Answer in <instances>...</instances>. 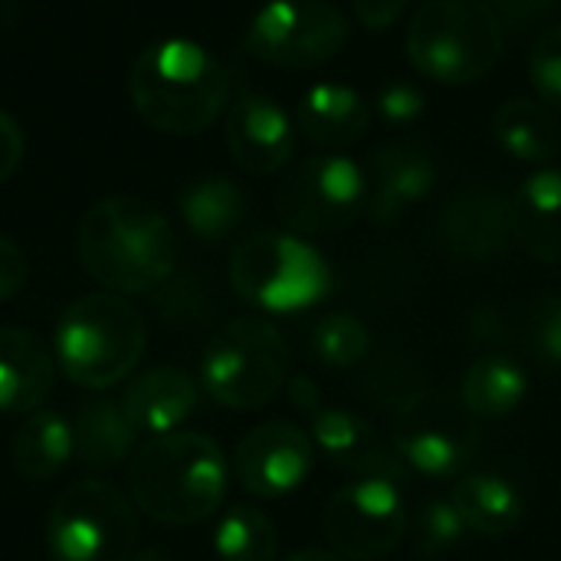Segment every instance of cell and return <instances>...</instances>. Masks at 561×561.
Wrapping results in <instances>:
<instances>
[{
	"label": "cell",
	"instance_id": "obj_1",
	"mask_svg": "<svg viewBox=\"0 0 561 561\" xmlns=\"http://www.w3.org/2000/svg\"><path fill=\"white\" fill-rule=\"evenodd\" d=\"M82 270L105 293L135 296L161 286L178 266L171 220L141 197H105L92 204L76 230Z\"/></svg>",
	"mask_w": 561,
	"mask_h": 561
},
{
	"label": "cell",
	"instance_id": "obj_2",
	"mask_svg": "<svg viewBox=\"0 0 561 561\" xmlns=\"http://www.w3.org/2000/svg\"><path fill=\"white\" fill-rule=\"evenodd\" d=\"M128 92L154 131L197 135L227 108L230 72L201 43L168 36L135 56Z\"/></svg>",
	"mask_w": 561,
	"mask_h": 561
},
{
	"label": "cell",
	"instance_id": "obj_3",
	"mask_svg": "<svg viewBox=\"0 0 561 561\" xmlns=\"http://www.w3.org/2000/svg\"><path fill=\"white\" fill-rule=\"evenodd\" d=\"M227 457L217 440L174 431L151 437L131 457V500L164 526H194L210 519L227 496Z\"/></svg>",
	"mask_w": 561,
	"mask_h": 561
},
{
	"label": "cell",
	"instance_id": "obj_4",
	"mask_svg": "<svg viewBox=\"0 0 561 561\" xmlns=\"http://www.w3.org/2000/svg\"><path fill=\"white\" fill-rule=\"evenodd\" d=\"M148 345L145 316L118 293H89L66 306L53 335L59 371L89 391H105L125 381Z\"/></svg>",
	"mask_w": 561,
	"mask_h": 561
},
{
	"label": "cell",
	"instance_id": "obj_5",
	"mask_svg": "<svg viewBox=\"0 0 561 561\" xmlns=\"http://www.w3.org/2000/svg\"><path fill=\"white\" fill-rule=\"evenodd\" d=\"M506 33L483 0H424L408 26L414 69L440 85H470L493 72Z\"/></svg>",
	"mask_w": 561,
	"mask_h": 561
},
{
	"label": "cell",
	"instance_id": "obj_6",
	"mask_svg": "<svg viewBox=\"0 0 561 561\" xmlns=\"http://www.w3.org/2000/svg\"><path fill=\"white\" fill-rule=\"evenodd\" d=\"M230 286L253 309L293 316L329 296L332 270L302 237L260 230L237 243L230 256Z\"/></svg>",
	"mask_w": 561,
	"mask_h": 561
},
{
	"label": "cell",
	"instance_id": "obj_7",
	"mask_svg": "<svg viewBox=\"0 0 561 561\" xmlns=\"http://www.w3.org/2000/svg\"><path fill=\"white\" fill-rule=\"evenodd\" d=\"M289 378L286 335L256 316L227 322L204 352L201 381L207 394L230 411H256L270 404Z\"/></svg>",
	"mask_w": 561,
	"mask_h": 561
},
{
	"label": "cell",
	"instance_id": "obj_8",
	"mask_svg": "<svg viewBox=\"0 0 561 561\" xmlns=\"http://www.w3.org/2000/svg\"><path fill=\"white\" fill-rule=\"evenodd\" d=\"M138 506L105 480L66 486L46 519L53 561H131L138 556Z\"/></svg>",
	"mask_w": 561,
	"mask_h": 561
},
{
	"label": "cell",
	"instance_id": "obj_9",
	"mask_svg": "<svg viewBox=\"0 0 561 561\" xmlns=\"http://www.w3.org/2000/svg\"><path fill=\"white\" fill-rule=\"evenodd\" d=\"M391 440L404 467L431 480H454L483 444L480 417L447 388H421L391 421Z\"/></svg>",
	"mask_w": 561,
	"mask_h": 561
},
{
	"label": "cell",
	"instance_id": "obj_10",
	"mask_svg": "<svg viewBox=\"0 0 561 561\" xmlns=\"http://www.w3.org/2000/svg\"><path fill=\"white\" fill-rule=\"evenodd\" d=\"M348 36V16L325 0H273L253 16L243 49L276 69H316L335 59Z\"/></svg>",
	"mask_w": 561,
	"mask_h": 561
},
{
	"label": "cell",
	"instance_id": "obj_11",
	"mask_svg": "<svg viewBox=\"0 0 561 561\" xmlns=\"http://www.w3.org/2000/svg\"><path fill=\"white\" fill-rule=\"evenodd\" d=\"M322 533L339 559H388L408 533V506L401 483L362 477L342 486L322 513Z\"/></svg>",
	"mask_w": 561,
	"mask_h": 561
},
{
	"label": "cell",
	"instance_id": "obj_12",
	"mask_svg": "<svg viewBox=\"0 0 561 561\" xmlns=\"http://www.w3.org/2000/svg\"><path fill=\"white\" fill-rule=\"evenodd\" d=\"M368 204L365 171L345 154L306 158L279 187L276 214L296 233H339L352 227Z\"/></svg>",
	"mask_w": 561,
	"mask_h": 561
},
{
	"label": "cell",
	"instance_id": "obj_13",
	"mask_svg": "<svg viewBox=\"0 0 561 561\" xmlns=\"http://www.w3.org/2000/svg\"><path fill=\"white\" fill-rule=\"evenodd\" d=\"M312 457L316 444L302 427L289 421H270L240 440L233 454V473L250 496L279 500L306 483Z\"/></svg>",
	"mask_w": 561,
	"mask_h": 561
},
{
	"label": "cell",
	"instance_id": "obj_14",
	"mask_svg": "<svg viewBox=\"0 0 561 561\" xmlns=\"http://www.w3.org/2000/svg\"><path fill=\"white\" fill-rule=\"evenodd\" d=\"M227 148L250 174H276L293 161L296 128L270 95L243 92L227 112Z\"/></svg>",
	"mask_w": 561,
	"mask_h": 561
},
{
	"label": "cell",
	"instance_id": "obj_15",
	"mask_svg": "<svg viewBox=\"0 0 561 561\" xmlns=\"http://www.w3.org/2000/svg\"><path fill=\"white\" fill-rule=\"evenodd\" d=\"M309 417H312L309 437L332 467L355 473L358 480L381 477V480L404 483V463L398 450H391L365 417H358L355 411L329 408V404L312 408Z\"/></svg>",
	"mask_w": 561,
	"mask_h": 561
},
{
	"label": "cell",
	"instance_id": "obj_16",
	"mask_svg": "<svg viewBox=\"0 0 561 561\" xmlns=\"http://www.w3.org/2000/svg\"><path fill=\"white\" fill-rule=\"evenodd\" d=\"M365 181H368L365 214L371 217V224L385 227L401 220L414 204H421L434 191L437 168L421 145L394 141L371 154Z\"/></svg>",
	"mask_w": 561,
	"mask_h": 561
},
{
	"label": "cell",
	"instance_id": "obj_17",
	"mask_svg": "<svg viewBox=\"0 0 561 561\" xmlns=\"http://www.w3.org/2000/svg\"><path fill=\"white\" fill-rule=\"evenodd\" d=\"M513 240V220H510V201L486 191V187H467L440 214V243L457 260H490L500 256Z\"/></svg>",
	"mask_w": 561,
	"mask_h": 561
},
{
	"label": "cell",
	"instance_id": "obj_18",
	"mask_svg": "<svg viewBox=\"0 0 561 561\" xmlns=\"http://www.w3.org/2000/svg\"><path fill=\"white\" fill-rule=\"evenodd\" d=\"M371 115L375 112L358 89L339 82H316L299 99L296 128L309 145L322 151H342L365 138Z\"/></svg>",
	"mask_w": 561,
	"mask_h": 561
},
{
	"label": "cell",
	"instance_id": "obj_19",
	"mask_svg": "<svg viewBox=\"0 0 561 561\" xmlns=\"http://www.w3.org/2000/svg\"><path fill=\"white\" fill-rule=\"evenodd\" d=\"M56 358L49 345L16 325H0V414H33L49 398Z\"/></svg>",
	"mask_w": 561,
	"mask_h": 561
},
{
	"label": "cell",
	"instance_id": "obj_20",
	"mask_svg": "<svg viewBox=\"0 0 561 561\" xmlns=\"http://www.w3.org/2000/svg\"><path fill=\"white\" fill-rule=\"evenodd\" d=\"M122 408L138 434H174L197 408V385L181 368H151L135 375L122 391Z\"/></svg>",
	"mask_w": 561,
	"mask_h": 561
},
{
	"label": "cell",
	"instance_id": "obj_21",
	"mask_svg": "<svg viewBox=\"0 0 561 561\" xmlns=\"http://www.w3.org/2000/svg\"><path fill=\"white\" fill-rule=\"evenodd\" d=\"M513 240L539 263H561V171L529 174L510 201Z\"/></svg>",
	"mask_w": 561,
	"mask_h": 561
},
{
	"label": "cell",
	"instance_id": "obj_22",
	"mask_svg": "<svg viewBox=\"0 0 561 561\" xmlns=\"http://www.w3.org/2000/svg\"><path fill=\"white\" fill-rule=\"evenodd\" d=\"M138 431L118 398H85L72 417L76 460L92 470L122 467L138 454Z\"/></svg>",
	"mask_w": 561,
	"mask_h": 561
},
{
	"label": "cell",
	"instance_id": "obj_23",
	"mask_svg": "<svg viewBox=\"0 0 561 561\" xmlns=\"http://www.w3.org/2000/svg\"><path fill=\"white\" fill-rule=\"evenodd\" d=\"M450 503L457 506L467 533L483 536V539H503L510 536L526 513V500L516 490V483H510L500 473H470L460 477Z\"/></svg>",
	"mask_w": 561,
	"mask_h": 561
},
{
	"label": "cell",
	"instance_id": "obj_24",
	"mask_svg": "<svg viewBox=\"0 0 561 561\" xmlns=\"http://www.w3.org/2000/svg\"><path fill=\"white\" fill-rule=\"evenodd\" d=\"M178 210L184 217V227L207 243H220L230 233H237L250 214L247 194L240 184H233L224 174L197 178L178 194Z\"/></svg>",
	"mask_w": 561,
	"mask_h": 561
},
{
	"label": "cell",
	"instance_id": "obj_25",
	"mask_svg": "<svg viewBox=\"0 0 561 561\" xmlns=\"http://www.w3.org/2000/svg\"><path fill=\"white\" fill-rule=\"evenodd\" d=\"M13 470L23 480L43 483L56 477L72 457H76V440H72V421L62 417L59 411H33L20 431L13 434Z\"/></svg>",
	"mask_w": 561,
	"mask_h": 561
},
{
	"label": "cell",
	"instance_id": "obj_26",
	"mask_svg": "<svg viewBox=\"0 0 561 561\" xmlns=\"http://www.w3.org/2000/svg\"><path fill=\"white\" fill-rule=\"evenodd\" d=\"M526 394L529 378L523 365L506 355H480L460 381V398L480 421H500L516 414Z\"/></svg>",
	"mask_w": 561,
	"mask_h": 561
},
{
	"label": "cell",
	"instance_id": "obj_27",
	"mask_svg": "<svg viewBox=\"0 0 561 561\" xmlns=\"http://www.w3.org/2000/svg\"><path fill=\"white\" fill-rule=\"evenodd\" d=\"M493 131L516 161L526 164H546L559 154V125L549 105L536 99H510L496 108Z\"/></svg>",
	"mask_w": 561,
	"mask_h": 561
},
{
	"label": "cell",
	"instance_id": "obj_28",
	"mask_svg": "<svg viewBox=\"0 0 561 561\" xmlns=\"http://www.w3.org/2000/svg\"><path fill=\"white\" fill-rule=\"evenodd\" d=\"M214 552L220 561H276V526L253 506H230L214 529Z\"/></svg>",
	"mask_w": 561,
	"mask_h": 561
},
{
	"label": "cell",
	"instance_id": "obj_29",
	"mask_svg": "<svg viewBox=\"0 0 561 561\" xmlns=\"http://www.w3.org/2000/svg\"><path fill=\"white\" fill-rule=\"evenodd\" d=\"M312 358L325 368L345 371L355 368L368 358L371 352V332L358 316L348 312H332L316 322L312 339H309Z\"/></svg>",
	"mask_w": 561,
	"mask_h": 561
},
{
	"label": "cell",
	"instance_id": "obj_30",
	"mask_svg": "<svg viewBox=\"0 0 561 561\" xmlns=\"http://www.w3.org/2000/svg\"><path fill=\"white\" fill-rule=\"evenodd\" d=\"M467 526L457 513V506L450 500H431L421 506L417 523H414V549L424 559L444 556L450 549H457L467 539Z\"/></svg>",
	"mask_w": 561,
	"mask_h": 561
},
{
	"label": "cell",
	"instance_id": "obj_31",
	"mask_svg": "<svg viewBox=\"0 0 561 561\" xmlns=\"http://www.w3.org/2000/svg\"><path fill=\"white\" fill-rule=\"evenodd\" d=\"M529 79L539 102L561 112V23L539 33L529 53Z\"/></svg>",
	"mask_w": 561,
	"mask_h": 561
},
{
	"label": "cell",
	"instance_id": "obj_32",
	"mask_svg": "<svg viewBox=\"0 0 561 561\" xmlns=\"http://www.w3.org/2000/svg\"><path fill=\"white\" fill-rule=\"evenodd\" d=\"M529 345L546 365H561V296H539L529 312Z\"/></svg>",
	"mask_w": 561,
	"mask_h": 561
},
{
	"label": "cell",
	"instance_id": "obj_33",
	"mask_svg": "<svg viewBox=\"0 0 561 561\" xmlns=\"http://www.w3.org/2000/svg\"><path fill=\"white\" fill-rule=\"evenodd\" d=\"M427 99L424 92L414 85V82H404V79H394V82H385L378 89V99H375V108L385 122L391 125H408L414 122L421 112H424Z\"/></svg>",
	"mask_w": 561,
	"mask_h": 561
},
{
	"label": "cell",
	"instance_id": "obj_34",
	"mask_svg": "<svg viewBox=\"0 0 561 561\" xmlns=\"http://www.w3.org/2000/svg\"><path fill=\"white\" fill-rule=\"evenodd\" d=\"M503 33H526L542 23L559 0H483Z\"/></svg>",
	"mask_w": 561,
	"mask_h": 561
},
{
	"label": "cell",
	"instance_id": "obj_35",
	"mask_svg": "<svg viewBox=\"0 0 561 561\" xmlns=\"http://www.w3.org/2000/svg\"><path fill=\"white\" fill-rule=\"evenodd\" d=\"M414 0H352V13L365 30L394 26Z\"/></svg>",
	"mask_w": 561,
	"mask_h": 561
},
{
	"label": "cell",
	"instance_id": "obj_36",
	"mask_svg": "<svg viewBox=\"0 0 561 561\" xmlns=\"http://www.w3.org/2000/svg\"><path fill=\"white\" fill-rule=\"evenodd\" d=\"M23 283H26V256L13 240L0 237V306L13 299L23 289Z\"/></svg>",
	"mask_w": 561,
	"mask_h": 561
},
{
	"label": "cell",
	"instance_id": "obj_37",
	"mask_svg": "<svg viewBox=\"0 0 561 561\" xmlns=\"http://www.w3.org/2000/svg\"><path fill=\"white\" fill-rule=\"evenodd\" d=\"M23 161V131L20 125L0 108V184L13 178V171Z\"/></svg>",
	"mask_w": 561,
	"mask_h": 561
},
{
	"label": "cell",
	"instance_id": "obj_38",
	"mask_svg": "<svg viewBox=\"0 0 561 561\" xmlns=\"http://www.w3.org/2000/svg\"><path fill=\"white\" fill-rule=\"evenodd\" d=\"M283 561H345L339 559L332 549H306V552H296V556H289V559Z\"/></svg>",
	"mask_w": 561,
	"mask_h": 561
},
{
	"label": "cell",
	"instance_id": "obj_39",
	"mask_svg": "<svg viewBox=\"0 0 561 561\" xmlns=\"http://www.w3.org/2000/svg\"><path fill=\"white\" fill-rule=\"evenodd\" d=\"M131 561H174L164 549H145V552H138Z\"/></svg>",
	"mask_w": 561,
	"mask_h": 561
}]
</instances>
